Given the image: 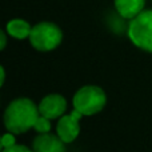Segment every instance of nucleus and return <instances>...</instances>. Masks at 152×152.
I'll list each match as a JSON object with an SVG mask.
<instances>
[{"label":"nucleus","mask_w":152,"mask_h":152,"mask_svg":"<svg viewBox=\"0 0 152 152\" xmlns=\"http://www.w3.org/2000/svg\"><path fill=\"white\" fill-rule=\"evenodd\" d=\"M31 31H32V27L26 20H21V19H13V20L8 21L7 24V32L12 37L19 40L29 37Z\"/></svg>","instance_id":"nucleus-9"},{"label":"nucleus","mask_w":152,"mask_h":152,"mask_svg":"<svg viewBox=\"0 0 152 152\" xmlns=\"http://www.w3.org/2000/svg\"><path fill=\"white\" fill-rule=\"evenodd\" d=\"M0 72H1V80H0V84L3 86V84H4V81H5V71H4V68H3V67L0 68Z\"/></svg>","instance_id":"nucleus-14"},{"label":"nucleus","mask_w":152,"mask_h":152,"mask_svg":"<svg viewBox=\"0 0 152 152\" xmlns=\"http://www.w3.org/2000/svg\"><path fill=\"white\" fill-rule=\"evenodd\" d=\"M81 116H83V113H80L77 110H74L69 115L61 116V119L56 126V132L64 143H72L79 136V134H80L79 120Z\"/></svg>","instance_id":"nucleus-5"},{"label":"nucleus","mask_w":152,"mask_h":152,"mask_svg":"<svg viewBox=\"0 0 152 152\" xmlns=\"http://www.w3.org/2000/svg\"><path fill=\"white\" fill-rule=\"evenodd\" d=\"M74 107L83 116H92L99 113L107 103L105 92L100 87L86 86L81 87L74 96Z\"/></svg>","instance_id":"nucleus-2"},{"label":"nucleus","mask_w":152,"mask_h":152,"mask_svg":"<svg viewBox=\"0 0 152 152\" xmlns=\"http://www.w3.org/2000/svg\"><path fill=\"white\" fill-rule=\"evenodd\" d=\"M39 115V107H36L32 100L20 97L7 107L4 112V126L8 132L24 134L35 126Z\"/></svg>","instance_id":"nucleus-1"},{"label":"nucleus","mask_w":152,"mask_h":152,"mask_svg":"<svg viewBox=\"0 0 152 152\" xmlns=\"http://www.w3.org/2000/svg\"><path fill=\"white\" fill-rule=\"evenodd\" d=\"M63 39V32L56 24L43 21L32 27L31 35H29V42L32 47L37 51H52L61 43Z\"/></svg>","instance_id":"nucleus-4"},{"label":"nucleus","mask_w":152,"mask_h":152,"mask_svg":"<svg viewBox=\"0 0 152 152\" xmlns=\"http://www.w3.org/2000/svg\"><path fill=\"white\" fill-rule=\"evenodd\" d=\"M32 150L34 152H66V147L59 135L55 136L47 132V134H40L35 137Z\"/></svg>","instance_id":"nucleus-7"},{"label":"nucleus","mask_w":152,"mask_h":152,"mask_svg":"<svg viewBox=\"0 0 152 152\" xmlns=\"http://www.w3.org/2000/svg\"><path fill=\"white\" fill-rule=\"evenodd\" d=\"M145 0H115V7L120 16L126 19H134L144 8Z\"/></svg>","instance_id":"nucleus-8"},{"label":"nucleus","mask_w":152,"mask_h":152,"mask_svg":"<svg viewBox=\"0 0 152 152\" xmlns=\"http://www.w3.org/2000/svg\"><path fill=\"white\" fill-rule=\"evenodd\" d=\"M34 128L36 129L39 134H47V132L51 131V123H50V119L44 118V116L39 115V118H37L36 123H35Z\"/></svg>","instance_id":"nucleus-10"},{"label":"nucleus","mask_w":152,"mask_h":152,"mask_svg":"<svg viewBox=\"0 0 152 152\" xmlns=\"http://www.w3.org/2000/svg\"><path fill=\"white\" fill-rule=\"evenodd\" d=\"M3 152H34V150H29L28 147L26 145H19V144H15L10 148H4Z\"/></svg>","instance_id":"nucleus-12"},{"label":"nucleus","mask_w":152,"mask_h":152,"mask_svg":"<svg viewBox=\"0 0 152 152\" xmlns=\"http://www.w3.org/2000/svg\"><path fill=\"white\" fill-rule=\"evenodd\" d=\"M12 145H15V136L12 135V132L5 134L4 136L1 137V148L4 150V148H10V147H12Z\"/></svg>","instance_id":"nucleus-11"},{"label":"nucleus","mask_w":152,"mask_h":152,"mask_svg":"<svg viewBox=\"0 0 152 152\" xmlns=\"http://www.w3.org/2000/svg\"><path fill=\"white\" fill-rule=\"evenodd\" d=\"M0 39H1V50L5 48V43H7V39H5V34L4 32H0Z\"/></svg>","instance_id":"nucleus-13"},{"label":"nucleus","mask_w":152,"mask_h":152,"mask_svg":"<svg viewBox=\"0 0 152 152\" xmlns=\"http://www.w3.org/2000/svg\"><path fill=\"white\" fill-rule=\"evenodd\" d=\"M128 37L140 50L152 52V10L142 11L132 19L128 27Z\"/></svg>","instance_id":"nucleus-3"},{"label":"nucleus","mask_w":152,"mask_h":152,"mask_svg":"<svg viewBox=\"0 0 152 152\" xmlns=\"http://www.w3.org/2000/svg\"><path fill=\"white\" fill-rule=\"evenodd\" d=\"M67 108V102L61 95L52 94L45 96L44 99L40 102L39 104V113L44 118L50 119H56L64 113Z\"/></svg>","instance_id":"nucleus-6"}]
</instances>
